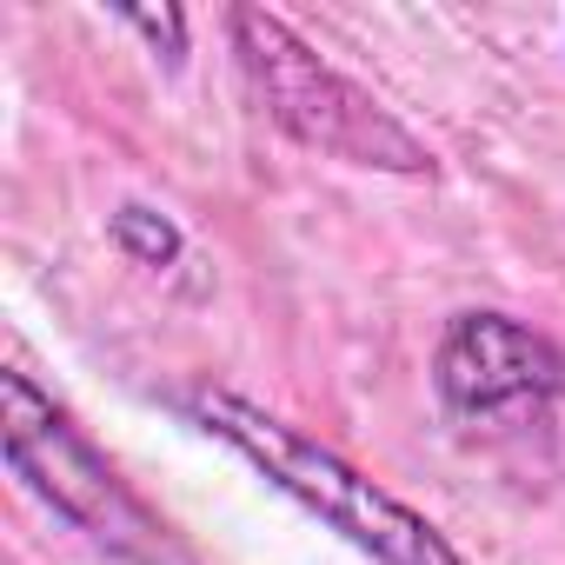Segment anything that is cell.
<instances>
[{
    "mask_svg": "<svg viewBox=\"0 0 565 565\" xmlns=\"http://www.w3.org/2000/svg\"><path fill=\"white\" fill-rule=\"evenodd\" d=\"M433 393L466 426L539 419L565 393V353L512 313H452L433 353Z\"/></svg>",
    "mask_w": 565,
    "mask_h": 565,
    "instance_id": "obj_4",
    "label": "cell"
},
{
    "mask_svg": "<svg viewBox=\"0 0 565 565\" xmlns=\"http://www.w3.org/2000/svg\"><path fill=\"white\" fill-rule=\"evenodd\" d=\"M107 233H114V246H120V253H127L134 266H173V259H180V226H173L167 213L140 206V200L114 206Z\"/></svg>",
    "mask_w": 565,
    "mask_h": 565,
    "instance_id": "obj_5",
    "label": "cell"
},
{
    "mask_svg": "<svg viewBox=\"0 0 565 565\" xmlns=\"http://www.w3.org/2000/svg\"><path fill=\"white\" fill-rule=\"evenodd\" d=\"M233 54L266 100V114L287 127L300 147L347 160V167H380V173H433V153L399 127L353 74H340L327 54H313L279 14L266 8H233L226 14Z\"/></svg>",
    "mask_w": 565,
    "mask_h": 565,
    "instance_id": "obj_2",
    "label": "cell"
},
{
    "mask_svg": "<svg viewBox=\"0 0 565 565\" xmlns=\"http://www.w3.org/2000/svg\"><path fill=\"white\" fill-rule=\"evenodd\" d=\"M120 21H127L134 34H147L167 61L186 54V14H180V8H160V14H153V8H120Z\"/></svg>",
    "mask_w": 565,
    "mask_h": 565,
    "instance_id": "obj_6",
    "label": "cell"
},
{
    "mask_svg": "<svg viewBox=\"0 0 565 565\" xmlns=\"http://www.w3.org/2000/svg\"><path fill=\"white\" fill-rule=\"evenodd\" d=\"M193 419L213 439H226L233 452H246L287 499H300L313 519H327L347 545L373 552L380 565H466L433 519H419L406 499H393L386 486H373L333 446H320L300 426L259 413L253 399H239V393H200L193 399Z\"/></svg>",
    "mask_w": 565,
    "mask_h": 565,
    "instance_id": "obj_1",
    "label": "cell"
},
{
    "mask_svg": "<svg viewBox=\"0 0 565 565\" xmlns=\"http://www.w3.org/2000/svg\"><path fill=\"white\" fill-rule=\"evenodd\" d=\"M0 452H8L14 479L54 505L74 532H94L114 552H140L147 545V512L127 499L120 472L107 466V452L28 380V373H0Z\"/></svg>",
    "mask_w": 565,
    "mask_h": 565,
    "instance_id": "obj_3",
    "label": "cell"
}]
</instances>
